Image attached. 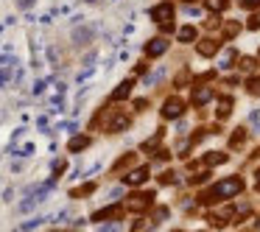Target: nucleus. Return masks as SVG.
Here are the masks:
<instances>
[{
  "label": "nucleus",
  "mask_w": 260,
  "mask_h": 232,
  "mask_svg": "<svg viewBox=\"0 0 260 232\" xmlns=\"http://www.w3.org/2000/svg\"><path fill=\"white\" fill-rule=\"evenodd\" d=\"M249 28H260V14H255V17L249 20Z\"/></svg>",
  "instance_id": "27"
},
{
  "label": "nucleus",
  "mask_w": 260,
  "mask_h": 232,
  "mask_svg": "<svg viewBox=\"0 0 260 232\" xmlns=\"http://www.w3.org/2000/svg\"><path fill=\"white\" fill-rule=\"evenodd\" d=\"M252 67H255V59H243V62H241V70H252Z\"/></svg>",
  "instance_id": "24"
},
{
  "label": "nucleus",
  "mask_w": 260,
  "mask_h": 232,
  "mask_svg": "<svg viewBox=\"0 0 260 232\" xmlns=\"http://www.w3.org/2000/svg\"><path fill=\"white\" fill-rule=\"evenodd\" d=\"M232 62H235V51H226V54L221 56V67H229Z\"/></svg>",
  "instance_id": "21"
},
{
  "label": "nucleus",
  "mask_w": 260,
  "mask_h": 232,
  "mask_svg": "<svg viewBox=\"0 0 260 232\" xmlns=\"http://www.w3.org/2000/svg\"><path fill=\"white\" fill-rule=\"evenodd\" d=\"M196 39V28H191V25H185L179 31V42H193Z\"/></svg>",
  "instance_id": "16"
},
{
  "label": "nucleus",
  "mask_w": 260,
  "mask_h": 232,
  "mask_svg": "<svg viewBox=\"0 0 260 232\" xmlns=\"http://www.w3.org/2000/svg\"><path fill=\"white\" fill-rule=\"evenodd\" d=\"M146 179H148V168H135L132 174H126L123 177V182L126 185H143Z\"/></svg>",
  "instance_id": "7"
},
{
  "label": "nucleus",
  "mask_w": 260,
  "mask_h": 232,
  "mask_svg": "<svg viewBox=\"0 0 260 232\" xmlns=\"http://www.w3.org/2000/svg\"><path fill=\"white\" fill-rule=\"evenodd\" d=\"M182 112H185V104H182L179 98H168L165 101V107H162V118H179Z\"/></svg>",
  "instance_id": "4"
},
{
  "label": "nucleus",
  "mask_w": 260,
  "mask_h": 232,
  "mask_svg": "<svg viewBox=\"0 0 260 232\" xmlns=\"http://www.w3.org/2000/svg\"><path fill=\"white\" fill-rule=\"evenodd\" d=\"M258 190H260V171H258Z\"/></svg>",
  "instance_id": "30"
},
{
  "label": "nucleus",
  "mask_w": 260,
  "mask_h": 232,
  "mask_svg": "<svg viewBox=\"0 0 260 232\" xmlns=\"http://www.w3.org/2000/svg\"><path fill=\"white\" fill-rule=\"evenodd\" d=\"M204 162H207V165H221V162H226V154H221V151H210V154L204 157Z\"/></svg>",
  "instance_id": "15"
},
{
  "label": "nucleus",
  "mask_w": 260,
  "mask_h": 232,
  "mask_svg": "<svg viewBox=\"0 0 260 232\" xmlns=\"http://www.w3.org/2000/svg\"><path fill=\"white\" fill-rule=\"evenodd\" d=\"M62 171H65V160H56V162H53V174H62Z\"/></svg>",
  "instance_id": "25"
},
{
  "label": "nucleus",
  "mask_w": 260,
  "mask_h": 232,
  "mask_svg": "<svg viewBox=\"0 0 260 232\" xmlns=\"http://www.w3.org/2000/svg\"><path fill=\"white\" fill-rule=\"evenodd\" d=\"M249 92H252V95H260V78H255V81L249 84Z\"/></svg>",
  "instance_id": "22"
},
{
  "label": "nucleus",
  "mask_w": 260,
  "mask_h": 232,
  "mask_svg": "<svg viewBox=\"0 0 260 232\" xmlns=\"http://www.w3.org/2000/svg\"><path fill=\"white\" fill-rule=\"evenodd\" d=\"M243 190V179L241 177H229V179H221L218 185L213 188V193L218 199H229V196H238Z\"/></svg>",
  "instance_id": "1"
},
{
  "label": "nucleus",
  "mask_w": 260,
  "mask_h": 232,
  "mask_svg": "<svg viewBox=\"0 0 260 232\" xmlns=\"http://www.w3.org/2000/svg\"><path fill=\"white\" fill-rule=\"evenodd\" d=\"M243 137H246V132H235V134H232V140H229V145H238Z\"/></svg>",
  "instance_id": "23"
},
{
  "label": "nucleus",
  "mask_w": 260,
  "mask_h": 232,
  "mask_svg": "<svg viewBox=\"0 0 260 232\" xmlns=\"http://www.w3.org/2000/svg\"><path fill=\"white\" fill-rule=\"evenodd\" d=\"M159 137H162V132H157V134H154V137H151V140H146V143H143V151H146V154H151V151L157 148Z\"/></svg>",
  "instance_id": "18"
},
{
  "label": "nucleus",
  "mask_w": 260,
  "mask_h": 232,
  "mask_svg": "<svg viewBox=\"0 0 260 232\" xmlns=\"http://www.w3.org/2000/svg\"><path fill=\"white\" fill-rule=\"evenodd\" d=\"M87 145H90V137H87V134H81V137H73V140H70V151H76V154H79V151H84Z\"/></svg>",
  "instance_id": "12"
},
{
  "label": "nucleus",
  "mask_w": 260,
  "mask_h": 232,
  "mask_svg": "<svg viewBox=\"0 0 260 232\" xmlns=\"http://www.w3.org/2000/svg\"><path fill=\"white\" fill-rule=\"evenodd\" d=\"M218 48H221V39H215V36L202 39V42L196 45V51H199L202 56H215V54H218Z\"/></svg>",
  "instance_id": "5"
},
{
  "label": "nucleus",
  "mask_w": 260,
  "mask_h": 232,
  "mask_svg": "<svg viewBox=\"0 0 260 232\" xmlns=\"http://www.w3.org/2000/svg\"><path fill=\"white\" fill-rule=\"evenodd\" d=\"M17 3H20V6H23V9H25V6H31L34 0H17Z\"/></svg>",
  "instance_id": "29"
},
{
  "label": "nucleus",
  "mask_w": 260,
  "mask_h": 232,
  "mask_svg": "<svg viewBox=\"0 0 260 232\" xmlns=\"http://www.w3.org/2000/svg\"><path fill=\"white\" fill-rule=\"evenodd\" d=\"M207 101H213V89L199 87L196 92H193V104H207Z\"/></svg>",
  "instance_id": "11"
},
{
  "label": "nucleus",
  "mask_w": 260,
  "mask_h": 232,
  "mask_svg": "<svg viewBox=\"0 0 260 232\" xmlns=\"http://www.w3.org/2000/svg\"><path fill=\"white\" fill-rule=\"evenodd\" d=\"M154 201V193H140V196H132V199H126V210L132 213H143Z\"/></svg>",
  "instance_id": "2"
},
{
  "label": "nucleus",
  "mask_w": 260,
  "mask_h": 232,
  "mask_svg": "<svg viewBox=\"0 0 260 232\" xmlns=\"http://www.w3.org/2000/svg\"><path fill=\"white\" fill-rule=\"evenodd\" d=\"M243 6H246V9H255V6H260V0H243Z\"/></svg>",
  "instance_id": "28"
},
{
  "label": "nucleus",
  "mask_w": 260,
  "mask_h": 232,
  "mask_svg": "<svg viewBox=\"0 0 260 232\" xmlns=\"http://www.w3.org/2000/svg\"><path fill=\"white\" fill-rule=\"evenodd\" d=\"M92 190H95V185H92V182H87V185H81V188H76L73 193H70V196H76V199H81V196H90Z\"/></svg>",
  "instance_id": "17"
},
{
  "label": "nucleus",
  "mask_w": 260,
  "mask_h": 232,
  "mask_svg": "<svg viewBox=\"0 0 260 232\" xmlns=\"http://www.w3.org/2000/svg\"><path fill=\"white\" fill-rule=\"evenodd\" d=\"M126 126H129V118H126V115H118V118H112V123H109V132H123Z\"/></svg>",
  "instance_id": "14"
},
{
  "label": "nucleus",
  "mask_w": 260,
  "mask_h": 232,
  "mask_svg": "<svg viewBox=\"0 0 260 232\" xmlns=\"http://www.w3.org/2000/svg\"><path fill=\"white\" fill-rule=\"evenodd\" d=\"M185 3H191V0H185Z\"/></svg>",
  "instance_id": "31"
},
{
  "label": "nucleus",
  "mask_w": 260,
  "mask_h": 232,
  "mask_svg": "<svg viewBox=\"0 0 260 232\" xmlns=\"http://www.w3.org/2000/svg\"><path fill=\"white\" fill-rule=\"evenodd\" d=\"M132 87H135V81H132V78H126L123 84H121V87H118V89L112 92V101H123V98H129Z\"/></svg>",
  "instance_id": "8"
},
{
  "label": "nucleus",
  "mask_w": 260,
  "mask_h": 232,
  "mask_svg": "<svg viewBox=\"0 0 260 232\" xmlns=\"http://www.w3.org/2000/svg\"><path fill=\"white\" fill-rule=\"evenodd\" d=\"M92 39V28H79V31L73 34V42L76 45H87Z\"/></svg>",
  "instance_id": "13"
},
{
  "label": "nucleus",
  "mask_w": 260,
  "mask_h": 232,
  "mask_svg": "<svg viewBox=\"0 0 260 232\" xmlns=\"http://www.w3.org/2000/svg\"><path fill=\"white\" fill-rule=\"evenodd\" d=\"M176 84H179V87H185V84H188V73H179V76H176Z\"/></svg>",
  "instance_id": "26"
},
{
  "label": "nucleus",
  "mask_w": 260,
  "mask_h": 232,
  "mask_svg": "<svg viewBox=\"0 0 260 232\" xmlns=\"http://www.w3.org/2000/svg\"><path fill=\"white\" fill-rule=\"evenodd\" d=\"M226 6V0H207V9L210 11H221Z\"/></svg>",
  "instance_id": "20"
},
{
  "label": "nucleus",
  "mask_w": 260,
  "mask_h": 232,
  "mask_svg": "<svg viewBox=\"0 0 260 232\" xmlns=\"http://www.w3.org/2000/svg\"><path fill=\"white\" fill-rule=\"evenodd\" d=\"M115 215H121V207H104V210L92 213V221H106V218H115Z\"/></svg>",
  "instance_id": "9"
},
{
  "label": "nucleus",
  "mask_w": 260,
  "mask_h": 232,
  "mask_svg": "<svg viewBox=\"0 0 260 232\" xmlns=\"http://www.w3.org/2000/svg\"><path fill=\"white\" fill-rule=\"evenodd\" d=\"M229 112H232V98H221V101H218V109H215V118H218V121H224Z\"/></svg>",
  "instance_id": "10"
},
{
  "label": "nucleus",
  "mask_w": 260,
  "mask_h": 232,
  "mask_svg": "<svg viewBox=\"0 0 260 232\" xmlns=\"http://www.w3.org/2000/svg\"><path fill=\"white\" fill-rule=\"evenodd\" d=\"M165 51H168V39H165V36H157V39H151V42L146 45L148 59H157V56H162Z\"/></svg>",
  "instance_id": "3"
},
{
  "label": "nucleus",
  "mask_w": 260,
  "mask_h": 232,
  "mask_svg": "<svg viewBox=\"0 0 260 232\" xmlns=\"http://www.w3.org/2000/svg\"><path fill=\"white\" fill-rule=\"evenodd\" d=\"M224 34L232 39V36H238V34H241V25H238V22H226V25H224Z\"/></svg>",
  "instance_id": "19"
},
{
  "label": "nucleus",
  "mask_w": 260,
  "mask_h": 232,
  "mask_svg": "<svg viewBox=\"0 0 260 232\" xmlns=\"http://www.w3.org/2000/svg\"><path fill=\"white\" fill-rule=\"evenodd\" d=\"M151 17H154V22H171V20H173V9H171V3H159L157 9L151 11Z\"/></svg>",
  "instance_id": "6"
}]
</instances>
